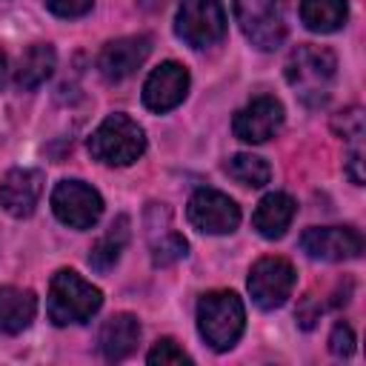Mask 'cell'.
<instances>
[{
    "label": "cell",
    "mask_w": 366,
    "mask_h": 366,
    "mask_svg": "<svg viewBox=\"0 0 366 366\" xmlns=\"http://www.w3.org/2000/svg\"><path fill=\"white\" fill-rule=\"evenodd\" d=\"M100 306H103V292L97 286H92L74 269L54 272L49 283V297H46V312L54 326L86 323Z\"/></svg>",
    "instance_id": "6da1fadb"
},
{
    "label": "cell",
    "mask_w": 366,
    "mask_h": 366,
    "mask_svg": "<svg viewBox=\"0 0 366 366\" xmlns=\"http://www.w3.org/2000/svg\"><path fill=\"white\" fill-rule=\"evenodd\" d=\"M246 326V309L243 300L229 292V289H217V292H206L197 303V332L200 337L214 349V352H226L232 349Z\"/></svg>",
    "instance_id": "7a4b0ae2"
},
{
    "label": "cell",
    "mask_w": 366,
    "mask_h": 366,
    "mask_svg": "<svg viewBox=\"0 0 366 366\" xmlns=\"http://www.w3.org/2000/svg\"><path fill=\"white\" fill-rule=\"evenodd\" d=\"M335 69H337V60H335V54L329 49L306 43V46H297L289 54L286 80L300 94L303 103L320 106L329 97V86L335 80Z\"/></svg>",
    "instance_id": "3957f363"
},
{
    "label": "cell",
    "mask_w": 366,
    "mask_h": 366,
    "mask_svg": "<svg viewBox=\"0 0 366 366\" xmlns=\"http://www.w3.org/2000/svg\"><path fill=\"white\" fill-rule=\"evenodd\" d=\"M89 152L106 166H132L146 152V132L129 114H109L89 137Z\"/></svg>",
    "instance_id": "277c9868"
},
{
    "label": "cell",
    "mask_w": 366,
    "mask_h": 366,
    "mask_svg": "<svg viewBox=\"0 0 366 366\" xmlns=\"http://www.w3.org/2000/svg\"><path fill=\"white\" fill-rule=\"evenodd\" d=\"M234 17L260 51H274L286 37V0H234Z\"/></svg>",
    "instance_id": "5b68a950"
},
{
    "label": "cell",
    "mask_w": 366,
    "mask_h": 366,
    "mask_svg": "<svg viewBox=\"0 0 366 366\" xmlns=\"http://www.w3.org/2000/svg\"><path fill=\"white\" fill-rule=\"evenodd\" d=\"M229 20L223 0H180L174 31L192 49H209L226 37Z\"/></svg>",
    "instance_id": "8992f818"
},
{
    "label": "cell",
    "mask_w": 366,
    "mask_h": 366,
    "mask_svg": "<svg viewBox=\"0 0 366 366\" xmlns=\"http://www.w3.org/2000/svg\"><path fill=\"white\" fill-rule=\"evenodd\" d=\"M51 212L69 229H92L103 214V197L83 180H60L51 192Z\"/></svg>",
    "instance_id": "52a82bcc"
},
{
    "label": "cell",
    "mask_w": 366,
    "mask_h": 366,
    "mask_svg": "<svg viewBox=\"0 0 366 366\" xmlns=\"http://www.w3.org/2000/svg\"><path fill=\"white\" fill-rule=\"evenodd\" d=\"M295 266L286 260V257H277V254H266L260 257L252 269H249V295H252V303L260 306V309H277L289 300L292 289H295Z\"/></svg>",
    "instance_id": "ba28073f"
},
{
    "label": "cell",
    "mask_w": 366,
    "mask_h": 366,
    "mask_svg": "<svg viewBox=\"0 0 366 366\" xmlns=\"http://www.w3.org/2000/svg\"><path fill=\"white\" fill-rule=\"evenodd\" d=\"M186 217L203 234H229L240 223V206L217 189H197L189 197Z\"/></svg>",
    "instance_id": "9c48e42d"
},
{
    "label": "cell",
    "mask_w": 366,
    "mask_h": 366,
    "mask_svg": "<svg viewBox=\"0 0 366 366\" xmlns=\"http://www.w3.org/2000/svg\"><path fill=\"white\" fill-rule=\"evenodd\" d=\"M300 249L312 260L340 263L355 260L363 252V237L352 226H312L300 234Z\"/></svg>",
    "instance_id": "30bf717a"
},
{
    "label": "cell",
    "mask_w": 366,
    "mask_h": 366,
    "mask_svg": "<svg viewBox=\"0 0 366 366\" xmlns=\"http://www.w3.org/2000/svg\"><path fill=\"white\" fill-rule=\"evenodd\" d=\"M149 51H152L149 34H126V37L109 40L97 54V71L103 74V80L120 83L146 63Z\"/></svg>",
    "instance_id": "8fae6325"
},
{
    "label": "cell",
    "mask_w": 366,
    "mask_h": 366,
    "mask_svg": "<svg viewBox=\"0 0 366 366\" xmlns=\"http://www.w3.org/2000/svg\"><path fill=\"white\" fill-rule=\"evenodd\" d=\"M283 126V103L277 97L260 94L249 100L232 120V132L243 143H266Z\"/></svg>",
    "instance_id": "7c38bea8"
},
{
    "label": "cell",
    "mask_w": 366,
    "mask_h": 366,
    "mask_svg": "<svg viewBox=\"0 0 366 366\" xmlns=\"http://www.w3.org/2000/svg\"><path fill=\"white\" fill-rule=\"evenodd\" d=\"M186 94H189V71L177 60L160 63L143 83V103H146V109H152L157 114L180 106L186 100Z\"/></svg>",
    "instance_id": "4fadbf2b"
},
{
    "label": "cell",
    "mask_w": 366,
    "mask_h": 366,
    "mask_svg": "<svg viewBox=\"0 0 366 366\" xmlns=\"http://www.w3.org/2000/svg\"><path fill=\"white\" fill-rule=\"evenodd\" d=\"M46 177L40 169H9L0 180V206L11 217H29L43 197Z\"/></svg>",
    "instance_id": "5bb4252c"
},
{
    "label": "cell",
    "mask_w": 366,
    "mask_h": 366,
    "mask_svg": "<svg viewBox=\"0 0 366 366\" xmlns=\"http://www.w3.org/2000/svg\"><path fill=\"white\" fill-rule=\"evenodd\" d=\"M295 212H297V203H295L292 194H286V192H269V194L257 203V209H254V214H252V226L257 229L260 237L277 240V237H283L286 229L292 226Z\"/></svg>",
    "instance_id": "9a60e30c"
},
{
    "label": "cell",
    "mask_w": 366,
    "mask_h": 366,
    "mask_svg": "<svg viewBox=\"0 0 366 366\" xmlns=\"http://www.w3.org/2000/svg\"><path fill=\"white\" fill-rule=\"evenodd\" d=\"M137 340H140V323L129 312L112 315L100 326V337H97L100 352H103L106 360H123V357H129L137 349Z\"/></svg>",
    "instance_id": "2e32d148"
},
{
    "label": "cell",
    "mask_w": 366,
    "mask_h": 366,
    "mask_svg": "<svg viewBox=\"0 0 366 366\" xmlns=\"http://www.w3.org/2000/svg\"><path fill=\"white\" fill-rule=\"evenodd\" d=\"M34 315H37V297L31 289H17V286L0 289V332L3 335H17L29 329Z\"/></svg>",
    "instance_id": "e0dca14e"
},
{
    "label": "cell",
    "mask_w": 366,
    "mask_h": 366,
    "mask_svg": "<svg viewBox=\"0 0 366 366\" xmlns=\"http://www.w3.org/2000/svg\"><path fill=\"white\" fill-rule=\"evenodd\" d=\"M54 63H57V54L49 43H34L23 51L20 63H17V71H14V83L23 89V92H31L37 86H43L51 71H54Z\"/></svg>",
    "instance_id": "ac0fdd59"
},
{
    "label": "cell",
    "mask_w": 366,
    "mask_h": 366,
    "mask_svg": "<svg viewBox=\"0 0 366 366\" xmlns=\"http://www.w3.org/2000/svg\"><path fill=\"white\" fill-rule=\"evenodd\" d=\"M349 17L346 0H300V20L309 31H337Z\"/></svg>",
    "instance_id": "d6986e66"
},
{
    "label": "cell",
    "mask_w": 366,
    "mask_h": 366,
    "mask_svg": "<svg viewBox=\"0 0 366 366\" xmlns=\"http://www.w3.org/2000/svg\"><path fill=\"white\" fill-rule=\"evenodd\" d=\"M126 243H129V217L120 214V217L109 226V232L92 246V252H89V266L97 269V272H109V269L120 260V252L126 249Z\"/></svg>",
    "instance_id": "ffe728a7"
},
{
    "label": "cell",
    "mask_w": 366,
    "mask_h": 366,
    "mask_svg": "<svg viewBox=\"0 0 366 366\" xmlns=\"http://www.w3.org/2000/svg\"><path fill=\"white\" fill-rule=\"evenodd\" d=\"M223 169H226V174H229L232 180H237V183H243V186H252V189L266 186L269 177H272L269 163H266L263 157H257V154H246V152L229 157Z\"/></svg>",
    "instance_id": "44dd1931"
},
{
    "label": "cell",
    "mask_w": 366,
    "mask_h": 366,
    "mask_svg": "<svg viewBox=\"0 0 366 366\" xmlns=\"http://www.w3.org/2000/svg\"><path fill=\"white\" fill-rule=\"evenodd\" d=\"M186 249H189V243L177 232H169L157 243H152V263L154 266H172L180 257H186Z\"/></svg>",
    "instance_id": "7402d4cb"
},
{
    "label": "cell",
    "mask_w": 366,
    "mask_h": 366,
    "mask_svg": "<svg viewBox=\"0 0 366 366\" xmlns=\"http://www.w3.org/2000/svg\"><path fill=\"white\" fill-rule=\"evenodd\" d=\"M146 360L152 366H183V363H192V357L172 340V337H163L152 346V352L146 355Z\"/></svg>",
    "instance_id": "603a6c76"
},
{
    "label": "cell",
    "mask_w": 366,
    "mask_h": 366,
    "mask_svg": "<svg viewBox=\"0 0 366 366\" xmlns=\"http://www.w3.org/2000/svg\"><path fill=\"white\" fill-rule=\"evenodd\" d=\"M329 349L337 357H349L355 352V332L346 323H335V329L329 335Z\"/></svg>",
    "instance_id": "cb8c5ba5"
},
{
    "label": "cell",
    "mask_w": 366,
    "mask_h": 366,
    "mask_svg": "<svg viewBox=\"0 0 366 366\" xmlns=\"http://www.w3.org/2000/svg\"><path fill=\"white\" fill-rule=\"evenodd\" d=\"M94 0H46V9L57 17H83L86 11H92Z\"/></svg>",
    "instance_id": "d4e9b609"
},
{
    "label": "cell",
    "mask_w": 366,
    "mask_h": 366,
    "mask_svg": "<svg viewBox=\"0 0 366 366\" xmlns=\"http://www.w3.org/2000/svg\"><path fill=\"white\" fill-rule=\"evenodd\" d=\"M6 77H9V60H6V51L0 49V86L6 83Z\"/></svg>",
    "instance_id": "484cf974"
}]
</instances>
